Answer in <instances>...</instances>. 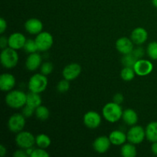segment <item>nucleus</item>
Returning a JSON list of instances; mask_svg holds the SVG:
<instances>
[{
	"label": "nucleus",
	"instance_id": "obj_1",
	"mask_svg": "<svg viewBox=\"0 0 157 157\" xmlns=\"http://www.w3.org/2000/svg\"><path fill=\"white\" fill-rule=\"evenodd\" d=\"M123 110L121 104L115 102L107 103L104 105L102 110V114L104 119L109 123H116L122 118Z\"/></svg>",
	"mask_w": 157,
	"mask_h": 157
},
{
	"label": "nucleus",
	"instance_id": "obj_2",
	"mask_svg": "<svg viewBox=\"0 0 157 157\" xmlns=\"http://www.w3.org/2000/svg\"><path fill=\"white\" fill-rule=\"evenodd\" d=\"M27 94L22 90H10L6 97V103L9 107L13 109L22 108L26 104Z\"/></svg>",
	"mask_w": 157,
	"mask_h": 157
},
{
	"label": "nucleus",
	"instance_id": "obj_3",
	"mask_svg": "<svg viewBox=\"0 0 157 157\" xmlns=\"http://www.w3.org/2000/svg\"><path fill=\"white\" fill-rule=\"evenodd\" d=\"M48 78L43 74H35L32 75L28 83V87L31 92L40 94L44 91L48 87Z\"/></svg>",
	"mask_w": 157,
	"mask_h": 157
},
{
	"label": "nucleus",
	"instance_id": "obj_4",
	"mask_svg": "<svg viewBox=\"0 0 157 157\" xmlns=\"http://www.w3.org/2000/svg\"><path fill=\"white\" fill-rule=\"evenodd\" d=\"M0 59L3 67L11 69L15 67L18 64V55L16 50L10 47H7L2 51Z\"/></svg>",
	"mask_w": 157,
	"mask_h": 157
},
{
	"label": "nucleus",
	"instance_id": "obj_5",
	"mask_svg": "<svg viewBox=\"0 0 157 157\" xmlns=\"http://www.w3.org/2000/svg\"><path fill=\"white\" fill-rule=\"evenodd\" d=\"M15 144L21 149H28L33 147L35 144V137L29 131H21L15 136Z\"/></svg>",
	"mask_w": 157,
	"mask_h": 157
},
{
	"label": "nucleus",
	"instance_id": "obj_6",
	"mask_svg": "<svg viewBox=\"0 0 157 157\" xmlns=\"http://www.w3.org/2000/svg\"><path fill=\"white\" fill-rule=\"evenodd\" d=\"M127 140L133 144H140L146 138L145 129L141 126L133 125L129 129L127 133Z\"/></svg>",
	"mask_w": 157,
	"mask_h": 157
},
{
	"label": "nucleus",
	"instance_id": "obj_7",
	"mask_svg": "<svg viewBox=\"0 0 157 157\" xmlns=\"http://www.w3.org/2000/svg\"><path fill=\"white\" fill-rule=\"evenodd\" d=\"M35 40L39 52H46L53 45V36L48 32H40L37 35Z\"/></svg>",
	"mask_w": 157,
	"mask_h": 157
},
{
	"label": "nucleus",
	"instance_id": "obj_8",
	"mask_svg": "<svg viewBox=\"0 0 157 157\" xmlns=\"http://www.w3.org/2000/svg\"><path fill=\"white\" fill-rule=\"evenodd\" d=\"M25 126V117L22 113H15L9 117L8 127L12 133H19L22 131Z\"/></svg>",
	"mask_w": 157,
	"mask_h": 157
},
{
	"label": "nucleus",
	"instance_id": "obj_9",
	"mask_svg": "<svg viewBox=\"0 0 157 157\" xmlns=\"http://www.w3.org/2000/svg\"><path fill=\"white\" fill-rule=\"evenodd\" d=\"M84 124L89 129H97L100 127L101 124V117L98 112L90 111L87 112L83 117Z\"/></svg>",
	"mask_w": 157,
	"mask_h": 157
},
{
	"label": "nucleus",
	"instance_id": "obj_10",
	"mask_svg": "<svg viewBox=\"0 0 157 157\" xmlns=\"http://www.w3.org/2000/svg\"><path fill=\"white\" fill-rule=\"evenodd\" d=\"M133 69L136 75L142 77L147 76L153 71V64L149 60L139 59L133 66Z\"/></svg>",
	"mask_w": 157,
	"mask_h": 157
},
{
	"label": "nucleus",
	"instance_id": "obj_11",
	"mask_svg": "<svg viewBox=\"0 0 157 157\" xmlns=\"http://www.w3.org/2000/svg\"><path fill=\"white\" fill-rule=\"evenodd\" d=\"M81 73V67L78 63H71L63 69L62 75L64 79L67 81H73L78 78Z\"/></svg>",
	"mask_w": 157,
	"mask_h": 157
},
{
	"label": "nucleus",
	"instance_id": "obj_12",
	"mask_svg": "<svg viewBox=\"0 0 157 157\" xmlns=\"http://www.w3.org/2000/svg\"><path fill=\"white\" fill-rule=\"evenodd\" d=\"M116 48L123 55L132 53L134 49V43L131 38L130 39L127 37H122L116 41Z\"/></svg>",
	"mask_w": 157,
	"mask_h": 157
},
{
	"label": "nucleus",
	"instance_id": "obj_13",
	"mask_svg": "<svg viewBox=\"0 0 157 157\" xmlns=\"http://www.w3.org/2000/svg\"><path fill=\"white\" fill-rule=\"evenodd\" d=\"M111 144L109 136L107 137L106 136H101L94 140L93 143V148L97 153L103 154L108 151Z\"/></svg>",
	"mask_w": 157,
	"mask_h": 157
},
{
	"label": "nucleus",
	"instance_id": "obj_14",
	"mask_svg": "<svg viewBox=\"0 0 157 157\" xmlns=\"http://www.w3.org/2000/svg\"><path fill=\"white\" fill-rule=\"evenodd\" d=\"M26 41L27 39L22 33L14 32L9 37V47L15 50H19L24 48Z\"/></svg>",
	"mask_w": 157,
	"mask_h": 157
},
{
	"label": "nucleus",
	"instance_id": "obj_15",
	"mask_svg": "<svg viewBox=\"0 0 157 157\" xmlns=\"http://www.w3.org/2000/svg\"><path fill=\"white\" fill-rule=\"evenodd\" d=\"M43 23L38 18H32L28 19L25 23V29L26 32L31 35H38L42 32Z\"/></svg>",
	"mask_w": 157,
	"mask_h": 157
},
{
	"label": "nucleus",
	"instance_id": "obj_16",
	"mask_svg": "<svg viewBox=\"0 0 157 157\" xmlns=\"http://www.w3.org/2000/svg\"><path fill=\"white\" fill-rule=\"evenodd\" d=\"M130 38L135 44L140 45L148 39V32L144 28L137 27L133 30Z\"/></svg>",
	"mask_w": 157,
	"mask_h": 157
},
{
	"label": "nucleus",
	"instance_id": "obj_17",
	"mask_svg": "<svg viewBox=\"0 0 157 157\" xmlns=\"http://www.w3.org/2000/svg\"><path fill=\"white\" fill-rule=\"evenodd\" d=\"M41 64H42V58L41 55L35 52V53L29 54L25 61V67L30 71H34L41 67Z\"/></svg>",
	"mask_w": 157,
	"mask_h": 157
},
{
	"label": "nucleus",
	"instance_id": "obj_18",
	"mask_svg": "<svg viewBox=\"0 0 157 157\" xmlns=\"http://www.w3.org/2000/svg\"><path fill=\"white\" fill-rule=\"evenodd\" d=\"M15 85V78L14 75L9 73H4L0 76V88L2 91L9 92Z\"/></svg>",
	"mask_w": 157,
	"mask_h": 157
},
{
	"label": "nucleus",
	"instance_id": "obj_19",
	"mask_svg": "<svg viewBox=\"0 0 157 157\" xmlns=\"http://www.w3.org/2000/svg\"><path fill=\"white\" fill-rule=\"evenodd\" d=\"M109 139L113 145L121 146L125 144L126 141L127 140V134L121 130H116L110 133Z\"/></svg>",
	"mask_w": 157,
	"mask_h": 157
},
{
	"label": "nucleus",
	"instance_id": "obj_20",
	"mask_svg": "<svg viewBox=\"0 0 157 157\" xmlns=\"http://www.w3.org/2000/svg\"><path fill=\"white\" fill-rule=\"evenodd\" d=\"M122 119L127 125L133 126L138 122V115L134 110L128 108L123 112Z\"/></svg>",
	"mask_w": 157,
	"mask_h": 157
},
{
	"label": "nucleus",
	"instance_id": "obj_21",
	"mask_svg": "<svg viewBox=\"0 0 157 157\" xmlns=\"http://www.w3.org/2000/svg\"><path fill=\"white\" fill-rule=\"evenodd\" d=\"M146 138L150 142H157V122L153 121L148 124L145 129Z\"/></svg>",
	"mask_w": 157,
	"mask_h": 157
},
{
	"label": "nucleus",
	"instance_id": "obj_22",
	"mask_svg": "<svg viewBox=\"0 0 157 157\" xmlns=\"http://www.w3.org/2000/svg\"><path fill=\"white\" fill-rule=\"evenodd\" d=\"M41 102H42V99H41L39 94L31 91L30 93L27 94V99H26V104L27 105H29L33 108L36 109L37 107L41 105Z\"/></svg>",
	"mask_w": 157,
	"mask_h": 157
},
{
	"label": "nucleus",
	"instance_id": "obj_23",
	"mask_svg": "<svg viewBox=\"0 0 157 157\" xmlns=\"http://www.w3.org/2000/svg\"><path fill=\"white\" fill-rule=\"evenodd\" d=\"M121 154L124 157H135L137 154L135 144L129 142L128 144H124L121 147Z\"/></svg>",
	"mask_w": 157,
	"mask_h": 157
},
{
	"label": "nucleus",
	"instance_id": "obj_24",
	"mask_svg": "<svg viewBox=\"0 0 157 157\" xmlns=\"http://www.w3.org/2000/svg\"><path fill=\"white\" fill-rule=\"evenodd\" d=\"M51 144H52V141H51L50 137L44 133L38 134L35 137V144L40 148L47 149L48 147H50Z\"/></svg>",
	"mask_w": 157,
	"mask_h": 157
},
{
	"label": "nucleus",
	"instance_id": "obj_25",
	"mask_svg": "<svg viewBox=\"0 0 157 157\" xmlns=\"http://www.w3.org/2000/svg\"><path fill=\"white\" fill-rule=\"evenodd\" d=\"M35 115L38 120H40L41 121H44L48 119L49 116H50V111L47 107L40 105L39 107L35 109Z\"/></svg>",
	"mask_w": 157,
	"mask_h": 157
},
{
	"label": "nucleus",
	"instance_id": "obj_26",
	"mask_svg": "<svg viewBox=\"0 0 157 157\" xmlns=\"http://www.w3.org/2000/svg\"><path fill=\"white\" fill-rule=\"evenodd\" d=\"M137 60V58L134 56L133 53H130L123 55L122 58H121V63L124 67H133Z\"/></svg>",
	"mask_w": 157,
	"mask_h": 157
},
{
	"label": "nucleus",
	"instance_id": "obj_27",
	"mask_svg": "<svg viewBox=\"0 0 157 157\" xmlns=\"http://www.w3.org/2000/svg\"><path fill=\"white\" fill-rule=\"evenodd\" d=\"M135 71L133 67H124V68L121 71V77L124 81H130L135 78Z\"/></svg>",
	"mask_w": 157,
	"mask_h": 157
},
{
	"label": "nucleus",
	"instance_id": "obj_28",
	"mask_svg": "<svg viewBox=\"0 0 157 157\" xmlns=\"http://www.w3.org/2000/svg\"><path fill=\"white\" fill-rule=\"evenodd\" d=\"M147 55L152 60H157V41H152L147 46Z\"/></svg>",
	"mask_w": 157,
	"mask_h": 157
},
{
	"label": "nucleus",
	"instance_id": "obj_29",
	"mask_svg": "<svg viewBox=\"0 0 157 157\" xmlns=\"http://www.w3.org/2000/svg\"><path fill=\"white\" fill-rule=\"evenodd\" d=\"M23 48L29 54L35 53V52H37V51H38L35 40L33 39H27Z\"/></svg>",
	"mask_w": 157,
	"mask_h": 157
},
{
	"label": "nucleus",
	"instance_id": "obj_30",
	"mask_svg": "<svg viewBox=\"0 0 157 157\" xmlns=\"http://www.w3.org/2000/svg\"><path fill=\"white\" fill-rule=\"evenodd\" d=\"M40 69H41V73L47 76V75H49L52 73L54 70V65L52 62L46 61V62L41 64Z\"/></svg>",
	"mask_w": 157,
	"mask_h": 157
},
{
	"label": "nucleus",
	"instance_id": "obj_31",
	"mask_svg": "<svg viewBox=\"0 0 157 157\" xmlns=\"http://www.w3.org/2000/svg\"><path fill=\"white\" fill-rule=\"evenodd\" d=\"M69 89H70V84H69V81L67 80H61L58 83L57 90L59 93H66L67 91H68Z\"/></svg>",
	"mask_w": 157,
	"mask_h": 157
},
{
	"label": "nucleus",
	"instance_id": "obj_32",
	"mask_svg": "<svg viewBox=\"0 0 157 157\" xmlns=\"http://www.w3.org/2000/svg\"><path fill=\"white\" fill-rule=\"evenodd\" d=\"M45 149L38 148L34 149L33 152H32L31 157H48L49 153L47 151H45Z\"/></svg>",
	"mask_w": 157,
	"mask_h": 157
},
{
	"label": "nucleus",
	"instance_id": "obj_33",
	"mask_svg": "<svg viewBox=\"0 0 157 157\" xmlns=\"http://www.w3.org/2000/svg\"><path fill=\"white\" fill-rule=\"evenodd\" d=\"M35 109L33 108V107H32L31 106L25 104V105L22 107V111H21V113L25 117V118L31 117H32L34 114H35Z\"/></svg>",
	"mask_w": 157,
	"mask_h": 157
},
{
	"label": "nucleus",
	"instance_id": "obj_34",
	"mask_svg": "<svg viewBox=\"0 0 157 157\" xmlns=\"http://www.w3.org/2000/svg\"><path fill=\"white\" fill-rule=\"evenodd\" d=\"M132 53H133V55H134V56L139 60L142 59L143 57L144 56V55H145V51H144V49L142 47H137L136 48L133 49Z\"/></svg>",
	"mask_w": 157,
	"mask_h": 157
},
{
	"label": "nucleus",
	"instance_id": "obj_35",
	"mask_svg": "<svg viewBox=\"0 0 157 157\" xmlns=\"http://www.w3.org/2000/svg\"><path fill=\"white\" fill-rule=\"evenodd\" d=\"M124 95L121 93L116 94L113 96V102L117 103V104H122V103L124 102Z\"/></svg>",
	"mask_w": 157,
	"mask_h": 157
},
{
	"label": "nucleus",
	"instance_id": "obj_36",
	"mask_svg": "<svg viewBox=\"0 0 157 157\" xmlns=\"http://www.w3.org/2000/svg\"><path fill=\"white\" fill-rule=\"evenodd\" d=\"M0 47L2 49L9 47V38H6V36L1 37V38H0Z\"/></svg>",
	"mask_w": 157,
	"mask_h": 157
},
{
	"label": "nucleus",
	"instance_id": "obj_37",
	"mask_svg": "<svg viewBox=\"0 0 157 157\" xmlns=\"http://www.w3.org/2000/svg\"><path fill=\"white\" fill-rule=\"evenodd\" d=\"M13 156L15 157H28L27 153H26L25 149H21V150H17L15 153H13Z\"/></svg>",
	"mask_w": 157,
	"mask_h": 157
},
{
	"label": "nucleus",
	"instance_id": "obj_38",
	"mask_svg": "<svg viewBox=\"0 0 157 157\" xmlns=\"http://www.w3.org/2000/svg\"><path fill=\"white\" fill-rule=\"evenodd\" d=\"M7 29V22L3 18L0 19V33L3 34Z\"/></svg>",
	"mask_w": 157,
	"mask_h": 157
},
{
	"label": "nucleus",
	"instance_id": "obj_39",
	"mask_svg": "<svg viewBox=\"0 0 157 157\" xmlns=\"http://www.w3.org/2000/svg\"><path fill=\"white\" fill-rule=\"evenodd\" d=\"M7 153V150H6V147L4 145H0V156L2 157H4L6 155Z\"/></svg>",
	"mask_w": 157,
	"mask_h": 157
},
{
	"label": "nucleus",
	"instance_id": "obj_40",
	"mask_svg": "<svg viewBox=\"0 0 157 157\" xmlns=\"http://www.w3.org/2000/svg\"><path fill=\"white\" fill-rule=\"evenodd\" d=\"M151 151L155 156H157V142L152 143L151 146Z\"/></svg>",
	"mask_w": 157,
	"mask_h": 157
},
{
	"label": "nucleus",
	"instance_id": "obj_41",
	"mask_svg": "<svg viewBox=\"0 0 157 157\" xmlns=\"http://www.w3.org/2000/svg\"><path fill=\"white\" fill-rule=\"evenodd\" d=\"M33 150H34L33 147H30V148L25 149V151H26V153H27L28 156H31V155H32Z\"/></svg>",
	"mask_w": 157,
	"mask_h": 157
},
{
	"label": "nucleus",
	"instance_id": "obj_42",
	"mask_svg": "<svg viewBox=\"0 0 157 157\" xmlns=\"http://www.w3.org/2000/svg\"><path fill=\"white\" fill-rule=\"evenodd\" d=\"M152 4L155 8L157 9V0H152Z\"/></svg>",
	"mask_w": 157,
	"mask_h": 157
}]
</instances>
